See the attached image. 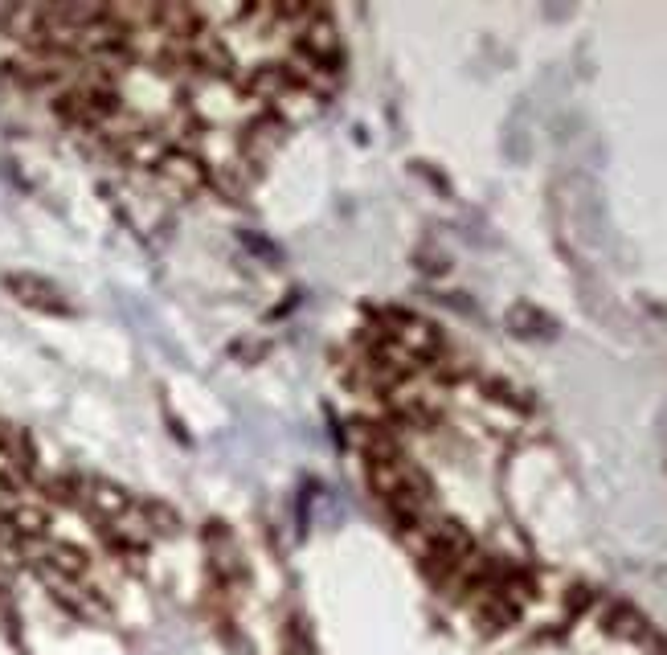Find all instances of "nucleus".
Masks as SVG:
<instances>
[{
	"instance_id": "nucleus-1",
	"label": "nucleus",
	"mask_w": 667,
	"mask_h": 655,
	"mask_svg": "<svg viewBox=\"0 0 667 655\" xmlns=\"http://www.w3.org/2000/svg\"><path fill=\"white\" fill-rule=\"evenodd\" d=\"M5 291H9L17 303H25V308L46 312V316H70V312H74L70 299H66V291H62L58 283H50V279L33 275V271H13V275H5Z\"/></svg>"
},
{
	"instance_id": "nucleus-2",
	"label": "nucleus",
	"mask_w": 667,
	"mask_h": 655,
	"mask_svg": "<svg viewBox=\"0 0 667 655\" xmlns=\"http://www.w3.org/2000/svg\"><path fill=\"white\" fill-rule=\"evenodd\" d=\"M156 177L168 193L176 197H193L205 181H209V168L193 156V152H164V160L156 164Z\"/></svg>"
},
{
	"instance_id": "nucleus-3",
	"label": "nucleus",
	"mask_w": 667,
	"mask_h": 655,
	"mask_svg": "<svg viewBox=\"0 0 667 655\" xmlns=\"http://www.w3.org/2000/svg\"><path fill=\"white\" fill-rule=\"evenodd\" d=\"M82 500H86V508H91L99 520H119L131 508V496L119 484H111V479H86V484H82Z\"/></svg>"
},
{
	"instance_id": "nucleus-4",
	"label": "nucleus",
	"mask_w": 667,
	"mask_h": 655,
	"mask_svg": "<svg viewBox=\"0 0 667 655\" xmlns=\"http://www.w3.org/2000/svg\"><path fill=\"white\" fill-rule=\"evenodd\" d=\"M0 455H5V463L21 475H29L37 467V455H33V443H29V434L17 430V426H5L0 422Z\"/></svg>"
},
{
	"instance_id": "nucleus-5",
	"label": "nucleus",
	"mask_w": 667,
	"mask_h": 655,
	"mask_svg": "<svg viewBox=\"0 0 667 655\" xmlns=\"http://www.w3.org/2000/svg\"><path fill=\"white\" fill-rule=\"evenodd\" d=\"M46 524H50V512L41 504H13L9 508V529L25 533V537H41V533H46Z\"/></svg>"
},
{
	"instance_id": "nucleus-6",
	"label": "nucleus",
	"mask_w": 667,
	"mask_h": 655,
	"mask_svg": "<svg viewBox=\"0 0 667 655\" xmlns=\"http://www.w3.org/2000/svg\"><path fill=\"white\" fill-rule=\"evenodd\" d=\"M140 512H144V520H148V529H156L160 537L181 533V516H176L172 504H164V500H144Z\"/></svg>"
}]
</instances>
